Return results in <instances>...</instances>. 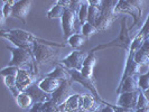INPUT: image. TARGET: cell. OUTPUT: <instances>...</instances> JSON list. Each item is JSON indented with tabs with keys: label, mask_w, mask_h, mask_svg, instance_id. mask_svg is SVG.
Returning <instances> with one entry per match:
<instances>
[{
	"label": "cell",
	"mask_w": 149,
	"mask_h": 112,
	"mask_svg": "<svg viewBox=\"0 0 149 112\" xmlns=\"http://www.w3.org/2000/svg\"><path fill=\"white\" fill-rule=\"evenodd\" d=\"M127 22L128 18L127 17H123L122 20H121V30H120L119 36L116 39L109 42V43L97 45V47L91 49V53H97V51H103V49L110 48V47H119V48H122V49L129 51L130 46H131V43H132V39L130 37V30L128 28Z\"/></svg>",
	"instance_id": "6da1fadb"
},
{
	"label": "cell",
	"mask_w": 149,
	"mask_h": 112,
	"mask_svg": "<svg viewBox=\"0 0 149 112\" xmlns=\"http://www.w3.org/2000/svg\"><path fill=\"white\" fill-rule=\"evenodd\" d=\"M142 1L139 0H120L118 1V5L116 6V14H128L132 16L134 18V24L131 27H129V30L134 29V26L139 22L140 17L142 15Z\"/></svg>",
	"instance_id": "7a4b0ae2"
},
{
	"label": "cell",
	"mask_w": 149,
	"mask_h": 112,
	"mask_svg": "<svg viewBox=\"0 0 149 112\" xmlns=\"http://www.w3.org/2000/svg\"><path fill=\"white\" fill-rule=\"evenodd\" d=\"M118 5V1H103L102 2V7H101V16L97 19L95 27L99 31H104L107 30L118 15L116 14V6Z\"/></svg>",
	"instance_id": "3957f363"
},
{
	"label": "cell",
	"mask_w": 149,
	"mask_h": 112,
	"mask_svg": "<svg viewBox=\"0 0 149 112\" xmlns=\"http://www.w3.org/2000/svg\"><path fill=\"white\" fill-rule=\"evenodd\" d=\"M33 56L36 63L39 65L48 64L53 61H56L58 57V52L51 45L35 43L33 45Z\"/></svg>",
	"instance_id": "277c9868"
},
{
	"label": "cell",
	"mask_w": 149,
	"mask_h": 112,
	"mask_svg": "<svg viewBox=\"0 0 149 112\" xmlns=\"http://www.w3.org/2000/svg\"><path fill=\"white\" fill-rule=\"evenodd\" d=\"M61 24H62V28H63L65 39H68L71 36H73L75 34H81L82 25L79 22L77 15L74 11H72L70 8H67L63 17L61 18Z\"/></svg>",
	"instance_id": "5b68a950"
},
{
	"label": "cell",
	"mask_w": 149,
	"mask_h": 112,
	"mask_svg": "<svg viewBox=\"0 0 149 112\" xmlns=\"http://www.w3.org/2000/svg\"><path fill=\"white\" fill-rule=\"evenodd\" d=\"M66 70H67V72L70 73V75H71V80H72L73 82L80 83V84L83 85L85 89L89 90L90 93L97 99L99 103H103V104H105V105H110V103L104 102V101L102 100V97H100V94H99V92H97V84H95V80H94V79H88V77L83 76L80 71L68 70V68H66Z\"/></svg>",
	"instance_id": "8992f818"
},
{
	"label": "cell",
	"mask_w": 149,
	"mask_h": 112,
	"mask_svg": "<svg viewBox=\"0 0 149 112\" xmlns=\"http://www.w3.org/2000/svg\"><path fill=\"white\" fill-rule=\"evenodd\" d=\"M7 48L11 52L13 57L11 61L9 62V66H17L22 67L24 65H37L36 61L34 60L33 54L29 53L28 51H25L22 48H17V47H11V46H7Z\"/></svg>",
	"instance_id": "52a82bcc"
},
{
	"label": "cell",
	"mask_w": 149,
	"mask_h": 112,
	"mask_svg": "<svg viewBox=\"0 0 149 112\" xmlns=\"http://www.w3.org/2000/svg\"><path fill=\"white\" fill-rule=\"evenodd\" d=\"M86 54L81 51H74L71 54H68L65 58H63L61 64L65 68L68 70H75V71H81L84 64V61L86 58Z\"/></svg>",
	"instance_id": "ba28073f"
},
{
	"label": "cell",
	"mask_w": 149,
	"mask_h": 112,
	"mask_svg": "<svg viewBox=\"0 0 149 112\" xmlns=\"http://www.w3.org/2000/svg\"><path fill=\"white\" fill-rule=\"evenodd\" d=\"M72 84H73L72 80L64 81V82L62 83V85H61L60 88L53 93L52 101L55 104L61 106L68 97H72L73 94H75L74 91H73V88H72Z\"/></svg>",
	"instance_id": "9c48e42d"
},
{
	"label": "cell",
	"mask_w": 149,
	"mask_h": 112,
	"mask_svg": "<svg viewBox=\"0 0 149 112\" xmlns=\"http://www.w3.org/2000/svg\"><path fill=\"white\" fill-rule=\"evenodd\" d=\"M134 55H136V54L129 53L127 62H126V66H125L123 73H122L121 80H120V83L123 82L127 77H130V76H137V75L139 76L140 73H141V64H138V63L134 61Z\"/></svg>",
	"instance_id": "30bf717a"
},
{
	"label": "cell",
	"mask_w": 149,
	"mask_h": 112,
	"mask_svg": "<svg viewBox=\"0 0 149 112\" xmlns=\"http://www.w3.org/2000/svg\"><path fill=\"white\" fill-rule=\"evenodd\" d=\"M34 76H35V74L31 72V70L20 68L17 76H16L17 88L22 92H26V90L34 84Z\"/></svg>",
	"instance_id": "8fae6325"
},
{
	"label": "cell",
	"mask_w": 149,
	"mask_h": 112,
	"mask_svg": "<svg viewBox=\"0 0 149 112\" xmlns=\"http://www.w3.org/2000/svg\"><path fill=\"white\" fill-rule=\"evenodd\" d=\"M31 8V1L30 0H19L16 1L14 8H13V16L17 19L22 20L24 24H26V18L29 14Z\"/></svg>",
	"instance_id": "7c38bea8"
},
{
	"label": "cell",
	"mask_w": 149,
	"mask_h": 112,
	"mask_svg": "<svg viewBox=\"0 0 149 112\" xmlns=\"http://www.w3.org/2000/svg\"><path fill=\"white\" fill-rule=\"evenodd\" d=\"M139 91H134V92H126V93H121L118 99L117 105L121 108H126V109H132L136 110L137 108V102H138V97H139Z\"/></svg>",
	"instance_id": "4fadbf2b"
},
{
	"label": "cell",
	"mask_w": 149,
	"mask_h": 112,
	"mask_svg": "<svg viewBox=\"0 0 149 112\" xmlns=\"http://www.w3.org/2000/svg\"><path fill=\"white\" fill-rule=\"evenodd\" d=\"M26 93L31 97L33 101H34V104L35 103H45V102L52 101L53 97V94L46 93L45 91H43L38 86V84H35V83L26 90Z\"/></svg>",
	"instance_id": "5bb4252c"
},
{
	"label": "cell",
	"mask_w": 149,
	"mask_h": 112,
	"mask_svg": "<svg viewBox=\"0 0 149 112\" xmlns=\"http://www.w3.org/2000/svg\"><path fill=\"white\" fill-rule=\"evenodd\" d=\"M138 77L139 76H130L127 77L122 83H120L118 89H117V93L121 94V93H126V92H134L138 91L139 89V84H138Z\"/></svg>",
	"instance_id": "9a60e30c"
},
{
	"label": "cell",
	"mask_w": 149,
	"mask_h": 112,
	"mask_svg": "<svg viewBox=\"0 0 149 112\" xmlns=\"http://www.w3.org/2000/svg\"><path fill=\"white\" fill-rule=\"evenodd\" d=\"M62 83L63 82L60 81V80L52 79V77H46V76H45L44 79L40 80L37 84H38V86L43 90V91H45L46 93L53 94V93L62 85Z\"/></svg>",
	"instance_id": "2e32d148"
},
{
	"label": "cell",
	"mask_w": 149,
	"mask_h": 112,
	"mask_svg": "<svg viewBox=\"0 0 149 112\" xmlns=\"http://www.w3.org/2000/svg\"><path fill=\"white\" fill-rule=\"evenodd\" d=\"M68 3H70V1H57L56 2V5H54L48 11H47V18L48 19H56V18H62L63 15H64V13H65V10H66L67 8H68Z\"/></svg>",
	"instance_id": "e0dca14e"
},
{
	"label": "cell",
	"mask_w": 149,
	"mask_h": 112,
	"mask_svg": "<svg viewBox=\"0 0 149 112\" xmlns=\"http://www.w3.org/2000/svg\"><path fill=\"white\" fill-rule=\"evenodd\" d=\"M1 37L6 38L7 40H9L10 43H13V44L15 45L17 48H22V49H25V51H28L29 53L33 52V45L31 44H27V43H25V42H22L20 40L19 38H17L15 35H13V34H10V33H8V30H1Z\"/></svg>",
	"instance_id": "ac0fdd59"
},
{
	"label": "cell",
	"mask_w": 149,
	"mask_h": 112,
	"mask_svg": "<svg viewBox=\"0 0 149 112\" xmlns=\"http://www.w3.org/2000/svg\"><path fill=\"white\" fill-rule=\"evenodd\" d=\"M60 109L62 112H68L76 110V109H81V94L75 93L72 97H70L61 105Z\"/></svg>",
	"instance_id": "d6986e66"
},
{
	"label": "cell",
	"mask_w": 149,
	"mask_h": 112,
	"mask_svg": "<svg viewBox=\"0 0 149 112\" xmlns=\"http://www.w3.org/2000/svg\"><path fill=\"white\" fill-rule=\"evenodd\" d=\"M46 77L56 79V80H60V81H62V82L71 80V75H70V73L67 72V70L63 66L62 64H57L52 72H49V73L46 74Z\"/></svg>",
	"instance_id": "ffe728a7"
},
{
	"label": "cell",
	"mask_w": 149,
	"mask_h": 112,
	"mask_svg": "<svg viewBox=\"0 0 149 112\" xmlns=\"http://www.w3.org/2000/svg\"><path fill=\"white\" fill-rule=\"evenodd\" d=\"M100 103L92 94H81V109L85 111L93 112L97 110Z\"/></svg>",
	"instance_id": "44dd1931"
},
{
	"label": "cell",
	"mask_w": 149,
	"mask_h": 112,
	"mask_svg": "<svg viewBox=\"0 0 149 112\" xmlns=\"http://www.w3.org/2000/svg\"><path fill=\"white\" fill-rule=\"evenodd\" d=\"M16 101H17V104L19 105L22 109H25V110L30 109L34 105V101H33L31 97L28 95L26 92H22V94L16 99Z\"/></svg>",
	"instance_id": "7402d4cb"
},
{
	"label": "cell",
	"mask_w": 149,
	"mask_h": 112,
	"mask_svg": "<svg viewBox=\"0 0 149 112\" xmlns=\"http://www.w3.org/2000/svg\"><path fill=\"white\" fill-rule=\"evenodd\" d=\"M89 9H90V2L88 0L83 1L82 7L80 9L79 14H77V18H79V22L81 25H84L88 22V17H89Z\"/></svg>",
	"instance_id": "603a6c76"
},
{
	"label": "cell",
	"mask_w": 149,
	"mask_h": 112,
	"mask_svg": "<svg viewBox=\"0 0 149 112\" xmlns=\"http://www.w3.org/2000/svg\"><path fill=\"white\" fill-rule=\"evenodd\" d=\"M86 39L88 38L85 37V36H83L82 34H75L73 36H71L68 39H66V43L70 46L74 47V48H79V47H81L85 43Z\"/></svg>",
	"instance_id": "cb8c5ba5"
},
{
	"label": "cell",
	"mask_w": 149,
	"mask_h": 112,
	"mask_svg": "<svg viewBox=\"0 0 149 112\" xmlns=\"http://www.w3.org/2000/svg\"><path fill=\"white\" fill-rule=\"evenodd\" d=\"M100 16H101V8L97 7V6H92V5H90L88 22H90L91 25H94V26H95V24H97V19L100 18Z\"/></svg>",
	"instance_id": "d4e9b609"
},
{
	"label": "cell",
	"mask_w": 149,
	"mask_h": 112,
	"mask_svg": "<svg viewBox=\"0 0 149 112\" xmlns=\"http://www.w3.org/2000/svg\"><path fill=\"white\" fill-rule=\"evenodd\" d=\"M15 0H6L3 1V7L1 9V15L3 16L5 19L13 16V8L15 5Z\"/></svg>",
	"instance_id": "484cf974"
},
{
	"label": "cell",
	"mask_w": 149,
	"mask_h": 112,
	"mask_svg": "<svg viewBox=\"0 0 149 112\" xmlns=\"http://www.w3.org/2000/svg\"><path fill=\"white\" fill-rule=\"evenodd\" d=\"M97 31H99V29L94 25H91L90 22H86L82 26V35L86 38H90L91 36L95 35Z\"/></svg>",
	"instance_id": "4316f807"
},
{
	"label": "cell",
	"mask_w": 149,
	"mask_h": 112,
	"mask_svg": "<svg viewBox=\"0 0 149 112\" xmlns=\"http://www.w3.org/2000/svg\"><path fill=\"white\" fill-rule=\"evenodd\" d=\"M138 84H139V89L141 91H147L149 90V71L146 74L139 75L138 77Z\"/></svg>",
	"instance_id": "83f0119b"
},
{
	"label": "cell",
	"mask_w": 149,
	"mask_h": 112,
	"mask_svg": "<svg viewBox=\"0 0 149 112\" xmlns=\"http://www.w3.org/2000/svg\"><path fill=\"white\" fill-rule=\"evenodd\" d=\"M20 67H17V66H9L8 65L7 67H3L1 70V76H17L18 72H19Z\"/></svg>",
	"instance_id": "f1b7e54d"
},
{
	"label": "cell",
	"mask_w": 149,
	"mask_h": 112,
	"mask_svg": "<svg viewBox=\"0 0 149 112\" xmlns=\"http://www.w3.org/2000/svg\"><path fill=\"white\" fill-rule=\"evenodd\" d=\"M149 106V101L148 99L146 97V95L143 94L141 90L139 91V97H138V102H137V108L136 110L138 109H143V108H148Z\"/></svg>",
	"instance_id": "f546056e"
},
{
	"label": "cell",
	"mask_w": 149,
	"mask_h": 112,
	"mask_svg": "<svg viewBox=\"0 0 149 112\" xmlns=\"http://www.w3.org/2000/svg\"><path fill=\"white\" fill-rule=\"evenodd\" d=\"M97 56H95V53H91L86 56V58L84 61V64H83V66H90V67H93L95 66V64H97Z\"/></svg>",
	"instance_id": "4dcf8cb0"
},
{
	"label": "cell",
	"mask_w": 149,
	"mask_h": 112,
	"mask_svg": "<svg viewBox=\"0 0 149 112\" xmlns=\"http://www.w3.org/2000/svg\"><path fill=\"white\" fill-rule=\"evenodd\" d=\"M44 112H62L58 105H56L53 101H48L44 103Z\"/></svg>",
	"instance_id": "1f68e13d"
},
{
	"label": "cell",
	"mask_w": 149,
	"mask_h": 112,
	"mask_svg": "<svg viewBox=\"0 0 149 112\" xmlns=\"http://www.w3.org/2000/svg\"><path fill=\"white\" fill-rule=\"evenodd\" d=\"M3 83L5 85L7 86L8 89H11V88H15L17 86V79L15 76H3Z\"/></svg>",
	"instance_id": "d6a6232c"
},
{
	"label": "cell",
	"mask_w": 149,
	"mask_h": 112,
	"mask_svg": "<svg viewBox=\"0 0 149 112\" xmlns=\"http://www.w3.org/2000/svg\"><path fill=\"white\" fill-rule=\"evenodd\" d=\"M82 3H83V1L72 0V1H70V3H68V8H70L72 11H74L75 14L77 15L79 11H80V9H81V7H82Z\"/></svg>",
	"instance_id": "836d02e7"
},
{
	"label": "cell",
	"mask_w": 149,
	"mask_h": 112,
	"mask_svg": "<svg viewBox=\"0 0 149 112\" xmlns=\"http://www.w3.org/2000/svg\"><path fill=\"white\" fill-rule=\"evenodd\" d=\"M139 34H141L142 36L145 37V39L147 40L149 38V15L147 17V19H146V22L143 24V26H142V28L139 31H138Z\"/></svg>",
	"instance_id": "e575fe53"
},
{
	"label": "cell",
	"mask_w": 149,
	"mask_h": 112,
	"mask_svg": "<svg viewBox=\"0 0 149 112\" xmlns=\"http://www.w3.org/2000/svg\"><path fill=\"white\" fill-rule=\"evenodd\" d=\"M29 112H44V103H35L29 109Z\"/></svg>",
	"instance_id": "d590c367"
},
{
	"label": "cell",
	"mask_w": 149,
	"mask_h": 112,
	"mask_svg": "<svg viewBox=\"0 0 149 112\" xmlns=\"http://www.w3.org/2000/svg\"><path fill=\"white\" fill-rule=\"evenodd\" d=\"M9 90H10V92L13 93V97H15V99H17V97H19V95H20V94L22 93V91L18 89L17 86H15V88H11V89H9Z\"/></svg>",
	"instance_id": "8d00e7d4"
},
{
	"label": "cell",
	"mask_w": 149,
	"mask_h": 112,
	"mask_svg": "<svg viewBox=\"0 0 149 112\" xmlns=\"http://www.w3.org/2000/svg\"><path fill=\"white\" fill-rule=\"evenodd\" d=\"M101 112H116V109H114V105H105L104 108L101 110Z\"/></svg>",
	"instance_id": "74e56055"
},
{
	"label": "cell",
	"mask_w": 149,
	"mask_h": 112,
	"mask_svg": "<svg viewBox=\"0 0 149 112\" xmlns=\"http://www.w3.org/2000/svg\"><path fill=\"white\" fill-rule=\"evenodd\" d=\"M142 92H143V91H142ZM143 94L146 95V97L148 99V101H149V90H147V91H145V92H143Z\"/></svg>",
	"instance_id": "f35d334b"
},
{
	"label": "cell",
	"mask_w": 149,
	"mask_h": 112,
	"mask_svg": "<svg viewBox=\"0 0 149 112\" xmlns=\"http://www.w3.org/2000/svg\"><path fill=\"white\" fill-rule=\"evenodd\" d=\"M68 112H85V110H83V109H76V110H73V111H68Z\"/></svg>",
	"instance_id": "ab89813d"
},
{
	"label": "cell",
	"mask_w": 149,
	"mask_h": 112,
	"mask_svg": "<svg viewBox=\"0 0 149 112\" xmlns=\"http://www.w3.org/2000/svg\"><path fill=\"white\" fill-rule=\"evenodd\" d=\"M147 40H149V38H148V39H147Z\"/></svg>",
	"instance_id": "60d3db41"
}]
</instances>
